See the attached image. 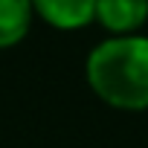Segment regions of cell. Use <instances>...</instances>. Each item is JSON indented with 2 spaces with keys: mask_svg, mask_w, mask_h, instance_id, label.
I'll return each mask as SVG.
<instances>
[{
  "mask_svg": "<svg viewBox=\"0 0 148 148\" xmlns=\"http://www.w3.org/2000/svg\"><path fill=\"white\" fill-rule=\"evenodd\" d=\"M84 76L90 90L110 108L148 110V38L119 35L90 49Z\"/></svg>",
  "mask_w": 148,
  "mask_h": 148,
  "instance_id": "1",
  "label": "cell"
},
{
  "mask_svg": "<svg viewBox=\"0 0 148 148\" xmlns=\"http://www.w3.org/2000/svg\"><path fill=\"white\" fill-rule=\"evenodd\" d=\"M93 21L113 32V38L134 35L148 21V0H96Z\"/></svg>",
  "mask_w": 148,
  "mask_h": 148,
  "instance_id": "2",
  "label": "cell"
},
{
  "mask_svg": "<svg viewBox=\"0 0 148 148\" xmlns=\"http://www.w3.org/2000/svg\"><path fill=\"white\" fill-rule=\"evenodd\" d=\"M32 12L55 29H82L93 21L96 0H29Z\"/></svg>",
  "mask_w": 148,
  "mask_h": 148,
  "instance_id": "3",
  "label": "cell"
},
{
  "mask_svg": "<svg viewBox=\"0 0 148 148\" xmlns=\"http://www.w3.org/2000/svg\"><path fill=\"white\" fill-rule=\"evenodd\" d=\"M32 3L29 0H0V49L18 47L32 26Z\"/></svg>",
  "mask_w": 148,
  "mask_h": 148,
  "instance_id": "4",
  "label": "cell"
}]
</instances>
